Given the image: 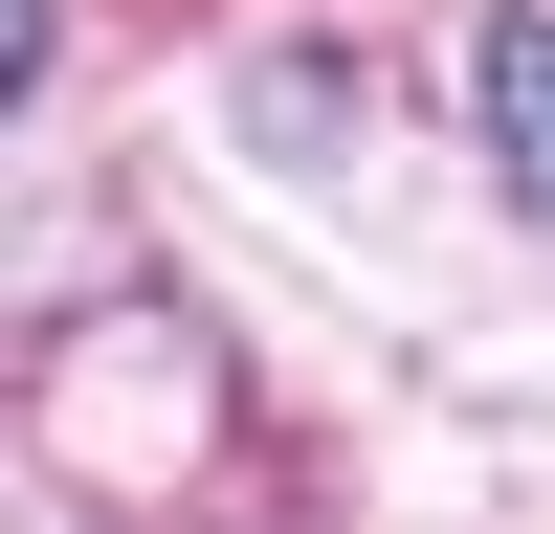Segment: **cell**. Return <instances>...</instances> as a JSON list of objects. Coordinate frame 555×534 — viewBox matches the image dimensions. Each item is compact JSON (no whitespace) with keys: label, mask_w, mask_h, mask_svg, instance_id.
I'll return each instance as SVG.
<instances>
[{"label":"cell","mask_w":555,"mask_h":534,"mask_svg":"<svg viewBox=\"0 0 555 534\" xmlns=\"http://www.w3.org/2000/svg\"><path fill=\"white\" fill-rule=\"evenodd\" d=\"M489 156L555 201V23H489Z\"/></svg>","instance_id":"cell-1"}]
</instances>
